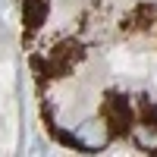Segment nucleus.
Returning a JSON list of instances; mask_svg holds the SVG:
<instances>
[{"label":"nucleus","mask_w":157,"mask_h":157,"mask_svg":"<svg viewBox=\"0 0 157 157\" xmlns=\"http://www.w3.org/2000/svg\"><path fill=\"white\" fill-rule=\"evenodd\" d=\"M110 135H113V126H110L107 116L85 120V123H78V129L72 132V145L82 148V151H101V148H107Z\"/></svg>","instance_id":"1"},{"label":"nucleus","mask_w":157,"mask_h":157,"mask_svg":"<svg viewBox=\"0 0 157 157\" xmlns=\"http://www.w3.org/2000/svg\"><path fill=\"white\" fill-rule=\"evenodd\" d=\"M22 13H25V25H29L32 32H38L47 19L50 13V3L47 0H22Z\"/></svg>","instance_id":"2"},{"label":"nucleus","mask_w":157,"mask_h":157,"mask_svg":"<svg viewBox=\"0 0 157 157\" xmlns=\"http://www.w3.org/2000/svg\"><path fill=\"white\" fill-rule=\"evenodd\" d=\"M132 141L141 151H157V123H138V126H132Z\"/></svg>","instance_id":"3"},{"label":"nucleus","mask_w":157,"mask_h":157,"mask_svg":"<svg viewBox=\"0 0 157 157\" xmlns=\"http://www.w3.org/2000/svg\"><path fill=\"white\" fill-rule=\"evenodd\" d=\"M107 120H110L113 129H126V123H129V104L123 98H110L107 101Z\"/></svg>","instance_id":"4"}]
</instances>
